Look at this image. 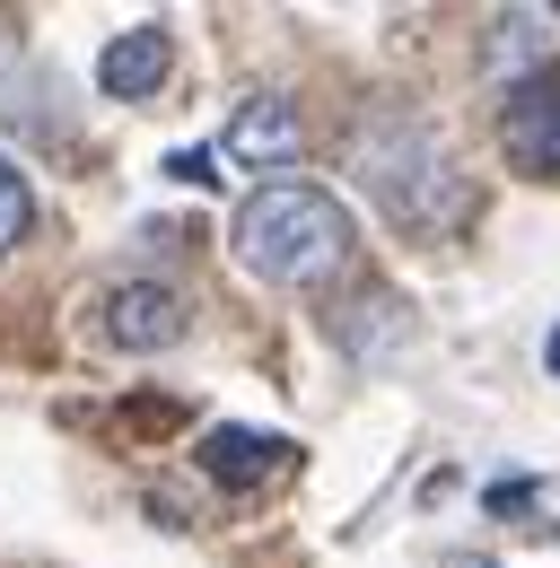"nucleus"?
<instances>
[{"label": "nucleus", "mask_w": 560, "mask_h": 568, "mask_svg": "<svg viewBox=\"0 0 560 568\" xmlns=\"http://www.w3.org/2000/svg\"><path fill=\"white\" fill-rule=\"evenodd\" d=\"M237 263L272 288H324L350 263V211L324 184H263L237 211Z\"/></svg>", "instance_id": "1"}, {"label": "nucleus", "mask_w": 560, "mask_h": 568, "mask_svg": "<svg viewBox=\"0 0 560 568\" xmlns=\"http://www.w3.org/2000/svg\"><path fill=\"white\" fill-rule=\"evenodd\" d=\"M359 175H368L377 211L394 219V227H412V236H456V227L473 219L464 166L429 141L420 123H377V132H359Z\"/></svg>", "instance_id": "2"}, {"label": "nucleus", "mask_w": 560, "mask_h": 568, "mask_svg": "<svg viewBox=\"0 0 560 568\" xmlns=\"http://www.w3.org/2000/svg\"><path fill=\"white\" fill-rule=\"evenodd\" d=\"M176 333H184V297L167 281H123L106 297V342L114 351H167Z\"/></svg>", "instance_id": "3"}, {"label": "nucleus", "mask_w": 560, "mask_h": 568, "mask_svg": "<svg viewBox=\"0 0 560 568\" xmlns=\"http://www.w3.org/2000/svg\"><path fill=\"white\" fill-rule=\"evenodd\" d=\"M499 141H508V158H517V166L560 175V88H552V79H534V88H508Z\"/></svg>", "instance_id": "4"}, {"label": "nucleus", "mask_w": 560, "mask_h": 568, "mask_svg": "<svg viewBox=\"0 0 560 568\" xmlns=\"http://www.w3.org/2000/svg\"><path fill=\"white\" fill-rule=\"evenodd\" d=\"M176 71V44L167 27H123L106 53H97V88L106 97H158V79Z\"/></svg>", "instance_id": "5"}, {"label": "nucleus", "mask_w": 560, "mask_h": 568, "mask_svg": "<svg viewBox=\"0 0 560 568\" xmlns=\"http://www.w3.org/2000/svg\"><path fill=\"white\" fill-rule=\"evenodd\" d=\"M228 158L237 166H289L298 158V105L289 97H246L228 114Z\"/></svg>", "instance_id": "6"}, {"label": "nucleus", "mask_w": 560, "mask_h": 568, "mask_svg": "<svg viewBox=\"0 0 560 568\" xmlns=\"http://www.w3.org/2000/svg\"><path fill=\"white\" fill-rule=\"evenodd\" d=\"M289 464V437H263V428H210L202 437V473L228 481V490H254Z\"/></svg>", "instance_id": "7"}, {"label": "nucleus", "mask_w": 560, "mask_h": 568, "mask_svg": "<svg viewBox=\"0 0 560 568\" xmlns=\"http://www.w3.org/2000/svg\"><path fill=\"white\" fill-rule=\"evenodd\" d=\"M534 53H543V18H534V9H517V18H490V44H482L490 71H526Z\"/></svg>", "instance_id": "8"}, {"label": "nucleus", "mask_w": 560, "mask_h": 568, "mask_svg": "<svg viewBox=\"0 0 560 568\" xmlns=\"http://www.w3.org/2000/svg\"><path fill=\"white\" fill-rule=\"evenodd\" d=\"M27 227H36V193H27V175L0 158V254L27 245Z\"/></svg>", "instance_id": "9"}, {"label": "nucleus", "mask_w": 560, "mask_h": 568, "mask_svg": "<svg viewBox=\"0 0 560 568\" xmlns=\"http://www.w3.org/2000/svg\"><path fill=\"white\" fill-rule=\"evenodd\" d=\"M167 175H184V184H210V158H202V149H176V158H167Z\"/></svg>", "instance_id": "10"}, {"label": "nucleus", "mask_w": 560, "mask_h": 568, "mask_svg": "<svg viewBox=\"0 0 560 568\" xmlns=\"http://www.w3.org/2000/svg\"><path fill=\"white\" fill-rule=\"evenodd\" d=\"M526 498H534L526 481H490V516H508V507H526Z\"/></svg>", "instance_id": "11"}, {"label": "nucleus", "mask_w": 560, "mask_h": 568, "mask_svg": "<svg viewBox=\"0 0 560 568\" xmlns=\"http://www.w3.org/2000/svg\"><path fill=\"white\" fill-rule=\"evenodd\" d=\"M438 568H499V560H482V551H447Z\"/></svg>", "instance_id": "12"}, {"label": "nucleus", "mask_w": 560, "mask_h": 568, "mask_svg": "<svg viewBox=\"0 0 560 568\" xmlns=\"http://www.w3.org/2000/svg\"><path fill=\"white\" fill-rule=\"evenodd\" d=\"M543 367H552V376H560V324H552V342H543Z\"/></svg>", "instance_id": "13"}]
</instances>
